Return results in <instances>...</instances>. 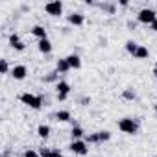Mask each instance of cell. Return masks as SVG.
Returning <instances> with one entry per match:
<instances>
[{"label":"cell","instance_id":"obj_9","mask_svg":"<svg viewBox=\"0 0 157 157\" xmlns=\"http://www.w3.org/2000/svg\"><path fill=\"white\" fill-rule=\"evenodd\" d=\"M70 137H72V140H83V139H85V131H83V128H82V126H72V129H70Z\"/></svg>","mask_w":157,"mask_h":157},{"label":"cell","instance_id":"obj_3","mask_svg":"<svg viewBox=\"0 0 157 157\" xmlns=\"http://www.w3.org/2000/svg\"><path fill=\"white\" fill-rule=\"evenodd\" d=\"M137 21L140 22V24H153L155 21H157V11L155 10H151V8H144V10H140L139 13H137Z\"/></svg>","mask_w":157,"mask_h":157},{"label":"cell","instance_id":"obj_17","mask_svg":"<svg viewBox=\"0 0 157 157\" xmlns=\"http://www.w3.org/2000/svg\"><path fill=\"white\" fill-rule=\"evenodd\" d=\"M57 78H59V72H57V70H54V72H50L48 76H44V78H43V82H44V83H54V82L57 83V82H59Z\"/></svg>","mask_w":157,"mask_h":157},{"label":"cell","instance_id":"obj_26","mask_svg":"<svg viewBox=\"0 0 157 157\" xmlns=\"http://www.w3.org/2000/svg\"><path fill=\"white\" fill-rule=\"evenodd\" d=\"M50 153H52V148H46V146H43V148L39 150V155H41V157H50Z\"/></svg>","mask_w":157,"mask_h":157},{"label":"cell","instance_id":"obj_29","mask_svg":"<svg viewBox=\"0 0 157 157\" xmlns=\"http://www.w3.org/2000/svg\"><path fill=\"white\" fill-rule=\"evenodd\" d=\"M118 6H120V8H128L129 2H128V0H118Z\"/></svg>","mask_w":157,"mask_h":157},{"label":"cell","instance_id":"obj_32","mask_svg":"<svg viewBox=\"0 0 157 157\" xmlns=\"http://www.w3.org/2000/svg\"><path fill=\"white\" fill-rule=\"evenodd\" d=\"M153 76H155V80H157V65L153 67Z\"/></svg>","mask_w":157,"mask_h":157},{"label":"cell","instance_id":"obj_31","mask_svg":"<svg viewBox=\"0 0 157 157\" xmlns=\"http://www.w3.org/2000/svg\"><path fill=\"white\" fill-rule=\"evenodd\" d=\"M150 28H151V32H155V33H157V21H155V22H153Z\"/></svg>","mask_w":157,"mask_h":157},{"label":"cell","instance_id":"obj_30","mask_svg":"<svg viewBox=\"0 0 157 157\" xmlns=\"http://www.w3.org/2000/svg\"><path fill=\"white\" fill-rule=\"evenodd\" d=\"M89 102H91V98H87V96H85V98H82V105H87Z\"/></svg>","mask_w":157,"mask_h":157},{"label":"cell","instance_id":"obj_2","mask_svg":"<svg viewBox=\"0 0 157 157\" xmlns=\"http://www.w3.org/2000/svg\"><path fill=\"white\" fill-rule=\"evenodd\" d=\"M118 129L126 135H137L139 133V122L131 117H124L118 120Z\"/></svg>","mask_w":157,"mask_h":157},{"label":"cell","instance_id":"obj_1","mask_svg":"<svg viewBox=\"0 0 157 157\" xmlns=\"http://www.w3.org/2000/svg\"><path fill=\"white\" fill-rule=\"evenodd\" d=\"M19 98H21V102H22L24 105H28V107H30V109H33V111H39V109L43 107V104H44L43 96L33 94V93H22Z\"/></svg>","mask_w":157,"mask_h":157},{"label":"cell","instance_id":"obj_20","mask_svg":"<svg viewBox=\"0 0 157 157\" xmlns=\"http://www.w3.org/2000/svg\"><path fill=\"white\" fill-rule=\"evenodd\" d=\"M102 8V11H105L107 15H115V4H109V2H104V4H98Z\"/></svg>","mask_w":157,"mask_h":157},{"label":"cell","instance_id":"obj_15","mask_svg":"<svg viewBox=\"0 0 157 157\" xmlns=\"http://www.w3.org/2000/svg\"><path fill=\"white\" fill-rule=\"evenodd\" d=\"M56 120L57 122H70L72 120V115H70L68 109H61V111L56 113Z\"/></svg>","mask_w":157,"mask_h":157},{"label":"cell","instance_id":"obj_25","mask_svg":"<svg viewBox=\"0 0 157 157\" xmlns=\"http://www.w3.org/2000/svg\"><path fill=\"white\" fill-rule=\"evenodd\" d=\"M22 157H41V155H39V151H35V150H32V148H28V150H24V153H22Z\"/></svg>","mask_w":157,"mask_h":157},{"label":"cell","instance_id":"obj_10","mask_svg":"<svg viewBox=\"0 0 157 157\" xmlns=\"http://www.w3.org/2000/svg\"><path fill=\"white\" fill-rule=\"evenodd\" d=\"M67 61H68L70 68H74V70L82 68V57L78 56V54H70V56H67Z\"/></svg>","mask_w":157,"mask_h":157},{"label":"cell","instance_id":"obj_11","mask_svg":"<svg viewBox=\"0 0 157 157\" xmlns=\"http://www.w3.org/2000/svg\"><path fill=\"white\" fill-rule=\"evenodd\" d=\"M56 70H57L59 74H67L68 70H72V68H70V65H68V61H67V57L57 59V63H56Z\"/></svg>","mask_w":157,"mask_h":157},{"label":"cell","instance_id":"obj_12","mask_svg":"<svg viewBox=\"0 0 157 157\" xmlns=\"http://www.w3.org/2000/svg\"><path fill=\"white\" fill-rule=\"evenodd\" d=\"M32 35H33V37H37L39 41H43V39H48V33H46L44 26H39V24L32 28Z\"/></svg>","mask_w":157,"mask_h":157},{"label":"cell","instance_id":"obj_7","mask_svg":"<svg viewBox=\"0 0 157 157\" xmlns=\"http://www.w3.org/2000/svg\"><path fill=\"white\" fill-rule=\"evenodd\" d=\"M26 76H28V67L26 65H15L11 68V78H13V80L21 82V80H24Z\"/></svg>","mask_w":157,"mask_h":157},{"label":"cell","instance_id":"obj_24","mask_svg":"<svg viewBox=\"0 0 157 157\" xmlns=\"http://www.w3.org/2000/svg\"><path fill=\"white\" fill-rule=\"evenodd\" d=\"M17 43H21V35H19L17 32H13V33H10V46H15Z\"/></svg>","mask_w":157,"mask_h":157},{"label":"cell","instance_id":"obj_33","mask_svg":"<svg viewBox=\"0 0 157 157\" xmlns=\"http://www.w3.org/2000/svg\"><path fill=\"white\" fill-rule=\"evenodd\" d=\"M155 113H157V102H155Z\"/></svg>","mask_w":157,"mask_h":157},{"label":"cell","instance_id":"obj_23","mask_svg":"<svg viewBox=\"0 0 157 157\" xmlns=\"http://www.w3.org/2000/svg\"><path fill=\"white\" fill-rule=\"evenodd\" d=\"M0 72H2V74H11L8 59H0Z\"/></svg>","mask_w":157,"mask_h":157},{"label":"cell","instance_id":"obj_5","mask_svg":"<svg viewBox=\"0 0 157 157\" xmlns=\"http://www.w3.org/2000/svg\"><path fill=\"white\" fill-rule=\"evenodd\" d=\"M68 150L76 155H87L89 153V144L85 140H72L68 144Z\"/></svg>","mask_w":157,"mask_h":157},{"label":"cell","instance_id":"obj_18","mask_svg":"<svg viewBox=\"0 0 157 157\" xmlns=\"http://www.w3.org/2000/svg\"><path fill=\"white\" fill-rule=\"evenodd\" d=\"M87 144H100V137H98V131L96 133H89V135H85V139H83Z\"/></svg>","mask_w":157,"mask_h":157},{"label":"cell","instance_id":"obj_21","mask_svg":"<svg viewBox=\"0 0 157 157\" xmlns=\"http://www.w3.org/2000/svg\"><path fill=\"white\" fill-rule=\"evenodd\" d=\"M137 48H139V43H135V41H128V43H126V52H128V54L135 56Z\"/></svg>","mask_w":157,"mask_h":157},{"label":"cell","instance_id":"obj_13","mask_svg":"<svg viewBox=\"0 0 157 157\" xmlns=\"http://www.w3.org/2000/svg\"><path fill=\"white\" fill-rule=\"evenodd\" d=\"M52 43H50V39H43V41H39L37 43V50L41 52V54H50L52 52Z\"/></svg>","mask_w":157,"mask_h":157},{"label":"cell","instance_id":"obj_19","mask_svg":"<svg viewBox=\"0 0 157 157\" xmlns=\"http://www.w3.org/2000/svg\"><path fill=\"white\" fill-rule=\"evenodd\" d=\"M122 98H124V100H135V98H137V93H135L131 87H128V89L122 91Z\"/></svg>","mask_w":157,"mask_h":157},{"label":"cell","instance_id":"obj_16","mask_svg":"<svg viewBox=\"0 0 157 157\" xmlns=\"http://www.w3.org/2000/svg\"><path fill=\"white\" fill-rule=\"evenodd\" d=\"M148 56H150V50L144 46V44H139V48H137V52H135V59H148Z\"/></svg>","mask_w":157,"mask_h":157},{"label":"cell","instance_id":"obj_4","mask_svg":"<svg viewBox=\"0 0 157 157\" xmlns=\"http://www.w3.org/2000/svg\"><path fill=\"white\" fill-rule=\"evenodd\" d=\"M44 11L50 17H61L63 15V2H61V0H54V2L44 4Z\"/></svg>","mask_w":157,"mask_h":157},{"label":"cell","instance_id":"obj_14","mask_svg":"<svg viewBox=\"0 0 157 157\" xmlns=\"http://www.w3.org/2000/svg\"><path fill=\"white\" fill-rule=\"evenodd\" d=\"M50 133H52V128H50L48 124H39V126H37V135H39L41 139L46 140V139L50 137Z\"/></svg>","mask_w":157,"mask_h":157},{"label":"cell","instance_id":"obj_22","mask_svg":"<svg viewBox=\"0 0 157 157\" xmlns=\"http://www.w3.org/2000/svg\"><path fill=\"white\" fill-rule=\"evenodd\" d=\"M98 137H100V142H107V140H111V131L102 129V131H98Z\"/></svg>","mask_w":157,"mask_h":157},{"label":"cell","instance_id":"obj_6","mask_svg":"<svg viewBox=\"0 0 157 157\" xmlns=\"http://www.w3.org/2000/svg\"><path fill=\"white\" fill-rule=\"evenodd\" d=\"M56 91H57V100H59V102H65V100L68 98V94H70L72 89H70V85H68L67 82L61 80V82L56 83Z\"/></svg>","mask_w":157,"mask_h":157},{"label":"cell","instance_id":"obj_8","mask_svg":"<svg viewBox=\"0 0 157 157\" xmlns=\"http://www.w3.org/2000/svg\"><path fill=\"white\" fill-rule=\"evenodd\" d=\"M67 21H68L70 26H83V24H85V15L80 13V11H72V13L67 17Z\"/></svg>","mask_w":157,"mask_h":157},{"label":"cell","instance_id":"obj_28","mask_svg":"<svg viewBox=\"0 0 157 157\" xmlns=\"http://www.w3.org/2000/svg\"><path fill=\"white\" fill-rule=\"evenodd\" d=\"M50 157H63V153H61V150H59V148H52Z\"/></svg>","mask_w":157,"mask_h":157},{"label":"cell","instance_id":"obj_27","mask_svg":"<svg viewBox=\"0 0 157 157\" xmlns=\"http://www.w3.org/2000/svg\"><path fill=\"white\" fill-rule=\"evenodd\" d=\"M11 48H13V50H17V52H24V50H26V44L21 41V43H17V44H15V46H11Z\"/></svg>","mask_w":157,"mask_h":157}]
</instances>
